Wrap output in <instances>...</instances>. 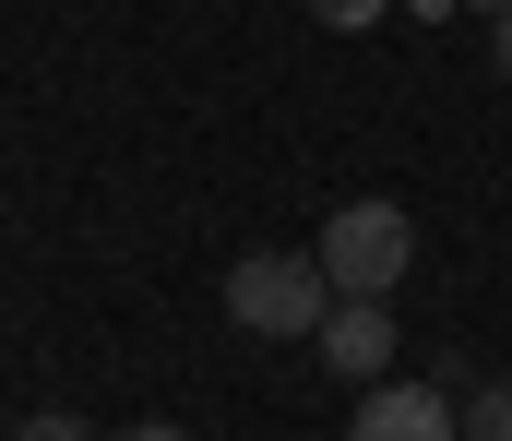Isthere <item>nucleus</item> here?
<instances>
[{"mask_svg": "<svg viewBox=\"0 0 512 441\" xmlns=\"http://www.w3.org/2000/svg\"><path fill=\"white\" fill-rule=\"evenodd\" d=\"M405 263H417V227H405V203H334L322 215V275H334V298H393L405 287Z\"/></svg>", "mask_w": 512, "mask_h": 441, "instance_id": "obj_1", "label": "nucleus"}, {"mask_svg": "<svg viewBox=\"0 0 512 441\" xmlns=\"http://www.w3.org/2000/svg\"><path fill=\"white\" fill-rule=\"evenodd\" d=\"M322 310H334L322 251H239L227 263V322H251V334H322Z\"/></svg>", "mask_w": 512, "mask_h": 441, "instance_id": "obj_2", "label": "nucleus"}, {"mask_svg": "<svg viewBox=\"0 0 512 441\" xmlns=\"http://www.w3.org/2000/svg\"><path fill=\"white\" fill-rule=\"evenodd\" d=\"M346 441H465V394L453 382H358V418H346Z\"/></svg>", "mask_w": 512, "mask_h": 441, "instance_id": "obj_3", "label": "nucleus"}, {"mask_svg": "<svg viewBox=\"0 0 512 441\" xmlns=\"http://www.w3.org/2000/svg\"><path fill=\"white\" fill-rule=\"evenodd\" d=\"M322 370H346V382H382L393 370V310L382 298H334L322 310Z\"/></svg>", "mask_w": 512, "mask_h": 441, "instance_id": "obj_4", "label": "nucleus"}, {"mask_svg": "<svg viewBox=\"0 0 512 441\" xmlns=\"http://www.w3.org/2000/svg\"><path fill=\"white\" fill-rule=\"evenodd\" d=\"M465 441H512V382H477L465 394Z\"/></svg>", "mask_w": 512, "mask_h": 441, "instance_id": "obj_5", "label": "nucleus"}, {"mask_svg": "<svg viewBox=\"0 0 512 441\" xmlns=\"http://www.w3.org/2000/svg\"><path fill=\"white\" fill-rule=\"evenodd\" d=\"M310 12H322V24H334V36H358V24H382L393 0H310Z\"/></svg>", "mask_w": 512, "mask_h": 441, "instance_id": "obj_6", "label": "nucleus"}, {"mask_svg": "<svg viewBox=\"0 0 512 441\" xmlns=\"http://www.w3.org/2000/svg\"><path fill=\"white\" fill-rule=\"evenodd\" d=\"M12 441H96V430H84V418H60V406H36V418H24Z\"/></svg>", "mask_w": 512, "mask_h": 441, "instance_id": "obj_7", "label": "nucleus"}, {"mask_svg": "<svg viewBox=\"0 0 512 441\" xmlns=\"http://www.w3.org/2000/svg\"><path fill=\"white\" fill-rule=\"evenodd\" d=\"M120 441H191V430H167V418H131V430Z\"/></svg>", "mask_w": 512, "mask_h": 441, "instance_id": "obj_8", "label": "nucleus"}, {"mask_svg": "<svg viewBox=\"0 0 512 441\" xmlns=\"http://www.w3.org/2000/svg\"><path fill=\"white\" fill-rule=\"evenodd\" d=\"M489 48H501V72H512V12H501V24H489Z\"/></svg>", "mask_w": 512, "mask_h": 441, "instance_id": "obj_9", "label": "nucleus"}, {"mask_svg": "<svg viewBox=\"0 0 512 441\" xmlns=\"http://www.w3.org/2000/svg\"><path fill=\"white\" fill-rule=\"evenodd\" d=\"M465 12H489V24H501V12H512V0H465Z\"/></svg>", "mask_w": 512, "mask_h": 441, "instance_id": "obj_10", "label": "nucleus"}]
</instances>
